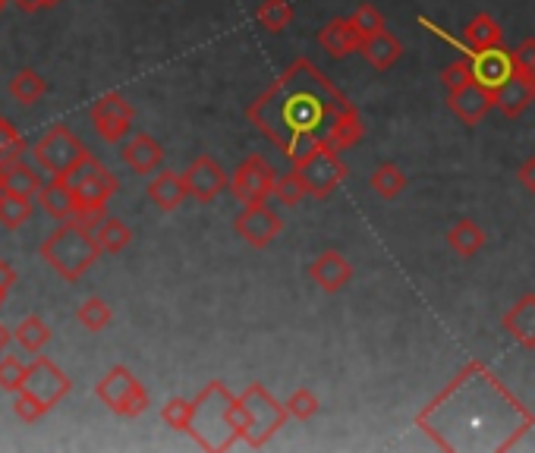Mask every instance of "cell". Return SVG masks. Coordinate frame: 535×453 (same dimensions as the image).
<instances>
[{
	"mask_svg": "<svg viewBox=\"0 0 535 453\" xmlns=\"http://www.w3.org/2000/svg\"><path fill=\"white\" fill-rule=\"evenodd\" d=\"M416 425L441 450H510L535 419L482 362H469L416 416Z\"/></svg>",
	"mask_w": 535,
	"mask_h": 453,
	"instance_id": "cell-1",
	"label": "cell"
},
{
	"mask_svg": "<svg viewBox=\"0 0 535 453\" xmlns=\"http://www.w3.org/2000/svg\"><path fill=\"white\" fill-rule=\"evenodd\" d=\"M347 95L312 60L299 57L249 104V123L299 164L325 145L334 120L350 111Z\"/></svg>",
	"mask_w": 535,
	"mask_h": 453,
	"instance_id": "cell-2",
	"label": "cell"
},
{
	"mask_svg": "<svg viewBox=\"0 0 535 453\" xmlns=\"http://www.w3.org/2000/svg\"><path fill=\"white\" fill-rule=\"evenodd\" d=\"M186 435L205 450H230L233 444H246V406L233 397L221 381H211L205 391L192 400V425Z\"/></svg>",
	"mask_w": 535,
	"mask_h": 453,
	"instance_id": "cell-3",
	"label": "cell"
},
{
	"mask_svg": "<svg viewBox=\"0 0 535 453\" xmlns=\"http://www.w3.org/2000/svg\"><path fill=\"white\" fill-rule=\"evenodd\" d=\"M101 255L104 252L95 240V233L79 221H60V227L41 243V258H45L63 280H70V284H76Z\"/></svg>",
	"mask_w": 535,
	"mask_h": 453,
	"instance_id": "cell-4",
	"label": "cell"
},
{
	"mask_svg": "<svg viewBox=\"0 0 535 453\" xmlns=\"http://www.w3.org/2000/svg\"><path fill=\"white\" fill-rule=\"evenodd\" d=\"M70 186L76 192V199H79V224H85L89 230H95V224L107 214V202L114 199V192H117V177L107 170L98 158L92 155H85L73 170H70Z\"/></svg>",
	"mask_w": 535,
	"mask_h": 453,
	"instance_id": "cell-5",
	"label": "cell"
},
{
	"mask_svg": "<svg viewBox=\"0 0 535 453\" xmlns=\"http://www.w3.org/2000/svg\"><path fill=\"white\" fill-rule=\"evenodd\" d=\"M243 406H246V447L259 450L265 447L277 431L284 428V422L290 419L287 406L277 403L265 384H249L240 394Z\"/></svg>",
	"mask_w": 535,
	"mask_h": 453,
	"instance_id": "cell-6",
	"label": "cell"
},
{
	"mask_svg": "<svg viewBox=\"0 0 535 453\" xmlns=\"http://www.w3.org/2000/svg\"><path fill=\"white\" fill-rule=\"evenodd\" d=\"M95 394L107 409H111V413L126 416V419H136V416L145 413L148 406H152L142 381L126 369V365H114V369L98 381Z\"/></svg>",
	"mask_w": 535,
	"mask_h": 453,
	"instance_id": "cell-7",
	"label": "cell"
},
{
	"mask_svg": "<svg viewBox=\"0 0 535 453\" xmlns=\"http://www.w3.org/2000/svg\"><path fill=\"white\" fill-rule=\"evenodd\" d=\"M89 155L85 145L70 133L67 126H51L45 136L32 145V158L51 177H70V170Z\"/></svg>",
	"mask_w": 535,
	"mask_h": 453,
	"instance_id": "cell-8",
	"label": "cell"
},
{
	"mask_svg": "<svg viewBox=\"0 0 535 453\" xmlns=\"http://www.w3.org/2000/svg\"><path fill=\"white\" fill-rule=\"evenodd\" d=\"M293 167L299 170V174H303L309 196L318 199V202L331 199L334 192H337V186L347 180V164L340 161V151L331 148V145L315 148L306 161H299V164H293Z\"/></svg>",
	"mask_w": 535,
	"mask_h": 453,
	"instance_id": "cell-9",
	"label": "cell"
},
{
	"mask_svg": "<svg viewBox=\"0 0 535 453\" xmlns=\"http://www.w3.org/2000/svg\"><path fill=\"white\" fill-rule=\"evenodd\" d=\"M274 183H277L274 167L259 155H249L240 161L237 170H233L230 196L240 205H265L274 196Z\"/></svg>",
	"mask_w": 535,
	"mask_h": 453,
	"instance_id": "cell-10",
	"label": "cell"
},
{
	"mask_svg": "<svg viewBox=\"0 0 535 453\" xmlns=\"http://www.w3.org/2000/svg\"><path fill=\"white\" fill-rule=\"evenodd\" d=\"M133 117H136V107L126 101L120 92H107L101 95L95 104H92V123H95V133L104 139V142H123L130 136V126H133Z\"/></svg>",
	"mask_w": 535,
	"mask_h": 453,
	"instance_id": "cell-11",
	"label": "cell"
},
{
	"mask_svg": "<svg viewBox=\"0 0 535 453\" xmlns=\"http://www.w3.org/2000/svg\"><path fill=\"white\" fill-rule=\"evenodd\" d=\"M70 387H73V381L63 375L48 356H38V359L29 365L23 391H29L32 397H38L48 409H54L63 397L70 394Z\"/></svg>",
	"mask_w": 535,
	"mask_h": 453,
	"instance_id": "cell-12",
	"label": "cell"
},
{
	"mask_svg": "<svg viewBox=\"0 0 535 453\" xmlns=\"http://www.w3.org/2000/svg\"><path fill=\"white\" fill-rule=\"evenodd\" d=\"M233 230H237L252 249H268L277 236H281L284 221L277 218L268 205H243L237 221H233Z\"/></svg>",
	"mask_w": 535,
	"mask_h": 453,
	"instance_id": "cell-13",
	"label": "cell"
},
{
	"mask_svg": "<svg viewBox=\"0 0 535 453\" xmlns=\"http://www.w3.org/2000/svg\"><path fill=\"white\" fill-rule=\"evenodd\" d=\"M183 180H186V189H189V199L205 202V205L218 199L221 192L230 186V177L224 174V167L208 155H199L196 161H192L183 170Z\"/></svg>",
	"mask_w": 535,
	"mask_h": 453,
	"instance_id": "cell-14",
	"label": "cell"
},
{
	"mask_svg": "<svg viewBox=\"0 0 535 453\" xmlns=\"http://www.w3.org/2000/svg\"><path fill=\"white\" fill-rule=\"evenodd\" d=\"M447 107L466 126H479L488 111H495V92L485 89L482 82H469L457 92H447Z\"/></svg>",
	"mask_w": 535,
	"mask_h": 453,
	"instance_id": "cell-15",
	"label": "cell"
},
{
	"mask_svg": "<svg viewBox=\"0 0 535 453\" xmlns=\"http://www.w3.org/2000/svg\"><path fill=\"white\" fill-rule=\"evenodd\" d=\"M309 277L325 293H340L353 280V265L337 249H328V252H321L315 262L309 265Z\"/></svg>",
	"mask_w": 535,
	"mask_h": 453,
	"instance_id": "cell-16",
	"label": "cell"
},
{
	"mask_svg": "<svg viewBox=\"0 0 535 453\" xmlns=\"http://www.w3.org/2000/svg\"><path fill=\"white\" fill-rule=\"evenodd\" d=\"M473 60V70H476V82H482L485 89L495 92L504 79L513 76V51L501 48H491V51H469L466 54Z\"/></svg>",
	"mask_w": 535,
	"mask_h": 453,
	"instance_id": "cell-17",
	"label": "cell"
},
{
	"mask_svg": "<svg viewBox=\"0 0 535 453\" xmlns=\"http://www.w3.org/2000/svg\"><path fill=\"white\" fill-rule=\"evenodd\" d=\"M120 158H123L126 167L133 170V174H139V177H152L155 170L161 167V161H164V148H161L158 139H152L148 133H136L130 142L123 145Z\"/></svg>",
	"mask_w": 535,
	"mask_h": 453,
	"instance_id": "cell-18",
	"label": "cell"
},
{
	"mask_svg": "<svg viewBox=\"0 0 535 453\" xmlns=\"http://www.w3.org/2000/svg\"><path fill=\"white\" fill-rule=\"evenodd\" d=\"M362 41H366V38H362L356 32V26L344 16H337V19H331V23H325L318 29V45L325 48L331 57H337V60H344V57L362 51Z\"/></svg>",
	"mask_w": 535,
	"mask_h": 453,
	"instance_id": "cell-19",
	"label": "cell"
},
{
	"mask_svg": "<svg viewBox=\"0 0 535 453\" xmlns=\"http://www.w3.org/2000/svg\"><path fill=\"white\" fill-rule=\"evenodd\" d=\"M501 328L517 340L523 350H535V293H526L513 302L501 318Z\"/></svg>",
	"mask_w": 535,
	"mask_h": 453,
	"instance_id": "cell-20",
	"label": "cell"
},
{
	"mask_svg": "<svg viewBox=\"0 0 535 453\" xmlns=\"http://www.w3.org/2000/svg\"><path fill=\"white\" fill-rule=\"evenodd\" d=\"M38 199H41V208H45L57 221H76L79 218V199H76V192H73L67 177H51L45 186H41Z\"/></svg>",
	"mask_w": 535,
	"mask_h": 453,
	"instance_id": "cell-21",
	"label": "cell"
},
{
	"mask_svg": "<svg viewBox=\"0 0 535 453\" xmlns=\"http://www.w3.org/2000/svg\"><path fill=\"white\" fill-rule=\"evenodd\" d=\"M535 98V85L529 79H523L517 70H513L510 79H504L498 89H495V107L507 117V120H517L526 107L532 104Z\"/></svg>",
	"mask_w": 535,
	"mask_h": 453,
	"instance_id": "cell-22",
	"label": "cell"
},
{
	"mask_svg": "<svg viewBox=\"0 0 535 453\" xmlns=\"http://www.w3.org/2000/svg\"><path fill=\"white\" fill-rule=\"evenodd\" d=\"M148 199H152L161 211H177L189 199L183 174H174V170H158V174L148 180Z\"/></svg>",
	"mask_w": 535,
	"mask_h": 453,
	"instance_id": "cell-23",
	"label": "cell"
},
{
	"mask_svg": "<svg viewBox=\"0 0 535 453\" xmlns=\"http://www.w3.org/2000/svg\"><path fill=\"white\" fill-rule=\"evenodd\" d=\"M359 54L366 57L378 73H384V70H391L394 63L400 60L403 45H400V41H397L388 29H384L381 35H372V38L362 41V51H359Z\"/></svg>",
	"mask_w": 535,
	"mask_h": 453,
	"instance_id": "cell-24",
	"label": "cell"
},
{
	"mask_svg": "<svg viewBox=\"0 0 535 453\" xmlns=\"http://www.w3.org/2000/svg\"><path fill=\"white\" fill-rule=\"evenodd\" d=\"M4 167V192H13V196H26L35 199L45 180L35 167H29L26 161H13V164H0Z\"/></svg>",
	"mask_w": 535,
	"mask_h": 453,
	"instance_id": "cell-25",
	"label": "cell"
},
{
	"mask_svg": "<svg viewBox=\"0 0 535 453\" xmlns=\"http://www.w3.org/2000/svg\"><path fill=\"white\" fill-rule=\"evenodd\" d=\"M463 41H466L469 51H491V48H501L504 29L488 13H479V16L469 19V26L463 32Z\"/></svg>",
	"mask_w": 535,
	"mask_h": 453,
	"instance_id": "cell-26",
	"label": "cell"
},
{
	"mask_svg": "<svg viewBox=\"0 0 535 453\" xmlns=\"http://www.w3.org/2000/svg\"><path fill=\"white\" fill-rule=\"evenodd\" d=\"M447 246H451L460 258H473L485 246V230L476 221L460 218L457 224H451V230H447Z\"/></svg>",
	"mask_w": 535,
	"mask_h": 453,
	"instance_id": "cell-27",
	"label": "cell"
},
{
	"mask_svg": "<svg viewBox=\"0 0 535 453\" xmlns=\"http://www.w3.org/2000/svg\"><path fill=\"white\" fill-rule=\"evenodd\" d=\"M362 136H366V126H362V120H359V114H356V107H350V111L340 114V117L334 120V126L328 129L325 145H331V148H337V151H347V148H353Z\"/></svg>",
	"mask_w": 535,
	"mask_h": 453,
	"instance_id": "cell-28",
	"label": "cell"
},
{
	"mask_svg": "<svg viewBox=\"0 0 535 453\" xmlns=\"http://www.w3.org/2000/svg\"><path fill=\"white\" fill-rule=\"evenodd\" d=\"M95 240H98V246H101V252H107V255H117V252H123L126 246L133 243V230H130V224H123L120 218H104L95 224Z\"/></svg>",
	"mask_w": 535,
	"mask_h": 453,
	"instance_id": "cell-29",
	"label": "cell"
},
{
	"mask_svg": "<svg viewBox=\"0 0 535 453\" xmlns=\"http://www.w3.org/2000/svg\"><path fill=\"white\" fill-rule=\"evenodd\" d=\"M13 337H16V343L23 347L26 353H41V347H48L51 343V328H48V321H41L38 315H29V318H23L16 325V331H13Z\"/></svg>",
	"mask_w": 535,
	"mask_h": 453,
	"instance_id": "cell-30",
	"label": "cell"
},
{
	"mask_svg": "<svg viewBox=\"0 0 535 453\" xmlns=\"http://www.w3.org/2000/svg\"><path fill=\"white\" fill-rule=\"evenodd\" d=\"M7 89H10V95H13L19 104L32 107V104L41 101V95L48 92V82L41 79V73H35V70H19V73L10 79Z\"/></svg>",
	"mask_w": 535,
	"mask_h": 453,
	"instance_id": "cell-31",
	"label": "cell"
},
{
	"mask_svg": "<svg viewBox=\"0 0 535 453\" xmlns=\"http://www.w3.org/2000/svg\"><path fill=\"white\" fill-rule=\"evenodd\" d=\"M369 186H372L375 196H381V199H397L400 192L406 189V177H403V170L397 164H381V167L372 170Z\"/></svg>",
	"mask_w": 535,
	"mask_h": 453,
	"instance_id": "cell-32",
	"label": "cell"
},
{
	"mask_svg": "<svg viewBox=\"0 0 535 453\" xmlns=\"http://www.w3.org/2000/svg\"><path fill=\"white\" fill-rule=\"evenodd\" d=\"M255 19H259L268 32H284L293 23V4L290 0H262L259 10H255Z\"/></svg>",
	"mask_w": 535,
	"mask_h": 453,
	"instance_id": "cell-33",
	"label": "cell"
},
{
	"mask_svg": "<svg viewBox=\"0 0 535 453\" xmlns=\"http://www.w3.org/2000/svg\"><path fill=\"white\" fill-rule=\"evenodd\" d=\"M111 318H114L111 306H107V302L98 299V296H89V299H85L82 306L76 309V321H79L85 331H92V334L104 331L107 325H111Z\"/></svg>",
	"mask_w": 535,
	"mask_h": 453,
	"instance_id": "cell-34",
	"label": "cell"
},
{
	"mask_svg": "<svg viewBox=\"0 0 535 453\" xmlns=\"http://www.w3.org/2000/svg\"><path fill=\"white\" fill-rule=\"evenodd\" d=\"M32 218V199L13 196V192H0V224L7 230H19Z\"/></svg>",
	"mask_w": 535,
	"mask_h": 453,
	"instance_id": "cell-35",
	"label": "cell"
},
{
	"mask_svg": "<svg viewBox=\"0 0 535 453\" xmlns=\"http://www.w3.org/2000/svg\"><path fill=\"white\" fill-rule=\"evenodd\" d=\"M29 151L23 133L7 120L0 117V164H13V161H23V155Z\"/></svg>",
	"mask_w": 535,
	"mask_h": 453,
	"instance_id": "cell-36",
	"label": "cell"
},
{
	"mask_svg": "<svg viewBox=\"0 0 535 453\" xmlns=\"http://www.w3.org/2000/svg\"><path fill=\"white\" fill-rule=\"evenodd\" d=\"M309 196V189H306V180H303V174L293 167L290 174H281L277 177V183H274V199L281 202V205H299Z\"/></svg>",
	"mask_w": 535,
	"mask_h": 453,
	"instance_id": "cell-37",
	"label": "cell"
},
{
	"mask_svg": "<svg viewBox=\"0 0 535 453\" xmlns=\"http://www.w3.org/2000/svg\"><path fill=\"white\" fill-rule=\"evenodd\" d=\"M350 23L356 26V32H359L362 38L381 35L384 29H388V23H384L381 10H378V7H372V4H359V7H356V13L350 16Z\"/></svg>",
	"mask_w": 535,
	"mask_h": 453,
	"instance_id": "cell-38",
	"label": "cell"
},
{
	"mask_svg": "<svg viewBox=\"0 0 535 453\" xmlns=\"http://www.w3.org/2000/svg\"><path fill=\"white\" fill-rule=\"evenodd\" d=\"M161 419H164V425H170L174 431H189V425H192V400H183V397L167 400L161 406Z\"/></svg>",
	"mask_w": 535,
	"mask_h": 453,
	"instance_id": "cell-39",
	"label": "cell"
},
{
	"mask_svg": "<svg viewBox=\"0 0 535 453\" xmlns=\"http://www.w3.org/2000/svg\"><path fill=\"white\" fill-rule=\"evenodd\" d=\"M441 82H444V89H447V92H457V89H463V85L476 82L473 60H469V57H460V60H454L451 67H444V73H441Z\"/></svg>",
	"mask_w": 535,
	"mask_h": 453,
	"instance_id": "cell-40",
	"label": "cell"
},
{
	"mask_svg": "<svg viewBox=\"0 0 535 453\" xmlns=\"http://www.w3.org/2000/svg\"><path fill=\"white\" fill-rule=\"evenodd\" d=\"M13 413H16L19 422L32 425V422H38L41 416H45V413H51V409L41 403L38 397H32L29 391H16V394H13Z\"/></svg>",
	"mask_w": 535,
	"mask_h": 453,
	"instance_id": "cell-41",
	"label": "cell"
},
{
	"mask_svg": "<svg viewBox=\"0 0 535 453\" xmlns=\"http://www.w3.org/2000/svg\"><path fill=\"white\" fill-rule=\"evenodd\" d=\"M287 413H290V419H299V422H306V419H312L318 409H321V403H318V397L312 394V391H306V387H299V391H293L290 397H287Z\"/></svg>",
	"mask_w": 535,
	"mask_h": 453,
	"instance_id": "cell-42",
	"label": "cell"
},
{
	"mask_svg": "<svg viewBox=\"0 0 535 453\" xmlns=\"http://www.w3.org/2000/svg\"><path fill=\"white\" fill-rule=\"evenodd\" d=\"M26 372H29V365H23L16 356H4V359H0V387L10 391V394L23 391Z\"/></svg>",
	"mask_w": 535,
	"mask_h": 453,
	"instance_id": "cell-43",
	"label": "cell"
},
{
	"mask_svg": "<svg viewBox=\"0 0 535 453\" xmlns=\"http://www.w3.org/2000/svg\"><path fill=\"white\" fill-rule=\"evenodd\" d=\"M513 70L535 85V38H526L523 45L513 51Z\"/></svg>",
	"mask_w": 535,
	"mask_h": 453,
	"instance_id": "cell-44",
	"label": "cell"
},
{
	"mask_svg": "<svg viewBox=\"0 0 535 453\" xmlns=\"http://www.w3.org/2000/svg\"><path fill=\"white\" fill-rule=\"evenodd\" d=\"M517 180H520V186H523L526 192H532V196H535V158L523 161V167H520Z\"/></svg>",
	"mask_w": 535,
	"mask_h": 453,
	"instance_id": "cell-45",
	"label": "cell"
},
{
	"mask_svg": "<svg viewBox=\"0 0 535 453\" xmlns=\"http://www.w3.org/2000/svg\"><path fill=\"white\" fill-rule=\"evenodd\" d=\"M19 280V274H16V268L7 262V258H0V290L4 293H10V287Z\"/></svg>",
	"mask_w": 535,
	"mask_h": 453,
	"instance_id": "cell-46",
	"label": "cell"
},
{
	"mask_svg": "<svg viewBox=\"0 0 535 453\" xmlns=\"http://www.w3.org/2000/svg\"><path fill=\"white\" fill-rule=\"evenodd\" d=\"M10 340H13V331H10L7 325H0V353L10 347Z\"/></svg>",
	"mask_w": 535,
	"mask_h": 453,
	"instance_id": "cell-47",
	"label": "cell"
},
{
	"mask_svg": "<svg viewBox=\"0 0 535 453\" xmlns=\"http://www.w3.org/2000/svg\"><path fill=\"white\" fill-rule=\"evenodd\" d=\"M57 4V0H41V7H54Z\"/></svg>",
	"mask_w": 535,
	"mask_h": 453,
	"instance_id": "cell-48",
	"label": "cell"
},
{
	"mask_svg": "<svg viewBox=\"0 0 535 453\" xmlns=\"http://www.w3.org/2000/svg\"><path fill=\"white\" fill-rule=\"evenodd\" d=\"M4 296H7V293H4V290H0V306H4Z\"/></svg>",
	"mask_w": 535,
	"mask_h": 453,
	"instance_id": "cell-49",
	"label": "cell"
},
{
	"mask_svg": "<svg viewBox=\"0 0 535 453\" xmlns=\"http://www.w3.org/2000/svg\"><path fill=\"white\" fill-rule=\"evenodd\" d=\"M4 7H7V4H4V0H0V10H4Z\"/></svg>",
	"mask_w": 535,
	"mask_h": 453,
	"instance_id": "cell-50",
	"label": "cell"
},
{
	"mask_svg": "<svg viewBox=\"0 0 535 453\" xmlns=\"http://www.w3.org/2000/svg\"><path fill=\"white\" fill-rule=\"evenodd\" d=\"M4 4H10V0H4Z\"/></svg>",
	"mask_w": 535,
	"mask_h": 453,
	"instance_id": "cell-51",
	"label": "cell"
}]
</instances>
